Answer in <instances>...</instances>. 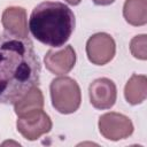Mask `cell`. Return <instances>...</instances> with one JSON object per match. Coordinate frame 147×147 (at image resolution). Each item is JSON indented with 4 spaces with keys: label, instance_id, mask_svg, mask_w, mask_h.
Masks as SVG:
<instances>
[{
    "label": "cell",
    "instance_id": "obj_2",
    "mask_svg": "<svg viewBox=\"0 0 147 147\" xmlns=\"http://www.w3.org/2000/svg\"><path fill=\"white\" fill-rule=\"evenodd\" d=\"M76 25L74 11L60 1H44L30 15L29 31L32 37L53 48L62 47L71 37Z\"/></svg>",
    "mask_w": 147,
    "mask_h": 147
},
{
    "label": "cell",
    "instance_id": "obj_1",
    "mask_svg": "<svg viewBox=\"0 0 147 147\" xmlns=\"http://www.w3.org/2000/svg\"><path fill=\"white\" fill-rule=\"evenodd\" d=\"M41 65L30 38L0 34V105H15L39 85Z\"/></svg>",
    "mask_w": 147,
    "mask_h": 147
},
{
    "label": "cell",
    "instance_id": "obj_14",
    "mask_svg": "<svg viewBox=\"0 0 147 147\" xmlns=\"http://www.w3.org/2000/svg\"><path fill=\"white\" fill-rule=\"evenodd\" d=\"M92 1L96 6H108V5H111L115 0H92Z\"/></svg>",
    "mask_w": 147,
    "mask_h": 147
},
{
    "label": "cell",
    "instance_id": "obj_6",
    "mask_svg": "<svg viewBox=\"0 0 147 147\" xmlns=\"http://www.w3.org/2000/svg\"><path fill=\"white\" fill-rule=\"evenodd\" d=\"M115 53L116 44L110 34L98 32L87 39L86 55L91 63L95 65H105L114 59Z\"/></svg>",
    "mask_w": 147,
    "mask_h": 147
},
{
    "label": "cell",
    "instance_id": "obj_5",
    "mask_svg": "<svg viewBox=\"0 0 147 147\" xmlns=\"http://www.w3.org/2000/svg\"><path fill=\"white\" fill-rule=\"evenodd\" d=\"M99 131L103 138L118 141L129 138L133 133V124L131 119L119 113H106L99 117Z\"/></svg>",
    "mask_w": 147,
    "mask_h": 147
},
{
    "label": "cell",
    "instance_id": "obj_4",
    "mask_svg": "<svg viewBox=\"0 0 147 147\" xmlns=\"http://www.w3.org/2000/svg\"><path fill=\"white\" fill-rule=\"evenodd\" d=\"M52 119L42 110L36 109L18 116L16 122L17 131L28 140L33 141L52 130Z\"/></svg>",
    "mask_w": 147,
    "mask_h": 147
},
{
    "label": "cell",
    "instance_id": "obj_10",
    "mask_svg": "<svg viewBox=\"0 0 147 147\" xmlns=\"http://www.w3.org/2000/svg\"><path fill=\"white\" fill-rule=\"evenodd\" d=\"M125 100L130 105H140L147 98V77L133 74L124 87Z\"/></svg>",
    "mask_w": 147,
    "mask_h": 147
},
{
    "label": "cell",
    "instance_id": "obj_9",
    "mask_svg": "<svg viewBox=\"0 0 147 147\" xmlns=\"http://www.w3.org/2000/svg\"><path fill=\"white\" fill-rule=\"evenodd\" d=\"M1 23L8 33L20 38H29L26 10L23 7H7L1 15Z\"/></svg>",
    "mask_w": 147,
    "mask_h": 147
},
{
    "label": "cell",
    "instance_id": "obj_15",
    "mask_svg": "<svg viewBox=\"0 0 147 147\" xmlns=\"http://www.w3.org/2000/svg\"><path fill=\"white\" fill-rule=\"evenodd\" d=\"M65 2H68L69 5H72V6H77V5H79L80 3V1L82 0H64Z\"/></svg>",
    "mask_w": 147,
    "mask_h": 147
},
{
    "label": "cell",
    "instance_id": "obj_3",
    "mask_svg": "<svg viewBox=\"0 0 147 147\" xmlns=\"http://www.w3.org/2000/svg\"><path fill=\"white\" fill-rule=\"evenodd\" d=\"M52 106L61 114L68 115L78 110L82 93L77 82L70 77L61 76L51 82L49 85Z\"/></svg>",
    "mask_w": 147,
    "mask_h": 147
},
{
    "label": "cell",
    "instance_id": "obj_11",
    "mask_svg": "<svg viewBox=\"0 0 147 147\" xmlns=\"http://www.w3.org/2000/svg\"><path fill=\"white\" fill-rule=\"evenodd\" d=\"M123 16L131 25H145L147 23V0H125Z\"/></svg>",
    "mask_w": 147,
    "mask_h": 147
},
{
    "label": "cell",
    "instance_id": "obj_13",
    "mask_svg": "<svg viewBox=\"0 0 147 147\" xmlns=\"http://www.w3.org/2000/svg\"><path fill=\"white\" fill-rule=\"evenodd\" d=\"M147 36L138 34L132 38L130 42V51L136 59L146 60L147 59Z\"/></svg>",
    "mask_w": 147,
    "mask_h": 147
},
{
    "label": "cell",
    "instance_id": "obj_12",
    "mask_svg": "<svg viewBox=\"0 0 147 147\" xmlns=\"http://www.w3.org/2000/svg\"><path fill=\"white\" fill-rule=\"evenodd\" d=\"M42 108H44V95L41 90L38 86L30 90L22 99H20L14 105V110L17 116L24 115L36 109H42Z\"/></svg>",
    "mask_w": 147,
    "mask_h": 147
},
{
    "label": "cell",
    "instance_id": "obj_8",
    "mask_svg": "<svg viewBox=\"0 0 147 147\" xmlns=\"http://www.w3.org/2000/svg\"><path fill=\"white\" fill-rule=\"evenodd\" d=\"M44 63L46 69L52 74L63 76L75 67L76 52L70 45H67L61 49H49L44 57Z\"/></svg>",
    "mask_w": 147,
    "mask_h": 147
},
{
    "label": "cell",
    "instance_id": "obj_7",
    "mask_svg": "<svg viewBox=\"0 0 147 147\" xmlns=\"http://www.w3.org/2000/svg\"><path fill=\"white\" fill-rule=\"evenodd\" d=\"M88 95L91 105L96 109L111 108L117 98V90L115 83L106 77L94 79L88 87Z\"/></svg>",
    "mask_w": 147,
    "mask_h": 147
}]
</instances>
